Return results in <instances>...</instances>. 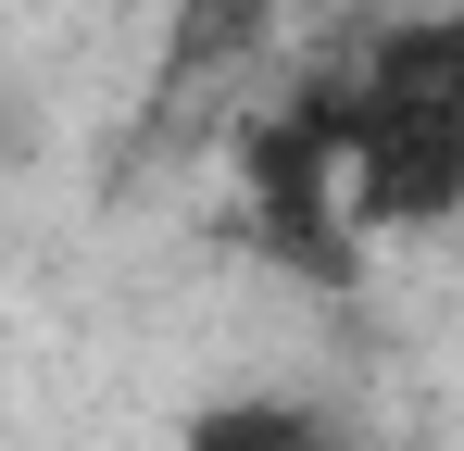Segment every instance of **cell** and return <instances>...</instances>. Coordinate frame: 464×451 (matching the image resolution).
I'll list each match as a JSON object with an SVG mask.
<instances>
[{
	"instance_id": "cell-1",
	"label": "cell",
	"mask_w": 464,
	"mask_h": 451,
	"mask_svg": "<svg viewBox=\"0 0 464 451\" xmlns=\"http://www.w3.org/2000/svg\"><path fill=\"white\" fill-rule=\"evenodd\" d=\"M339 214L352 238H414L464 214V113H364V139L339 150Z\"/></svg>"
},
{
	"instance_id": "cell-2",
	"label": "cell",
	"mask_w": 464,
	"mask_h": 451,
	"mask_svg": "<svg viewBox=\"0 0 464 451\" xmlns=\"http://www.w3.org/2000/svg\"><path fill=\"white\" fill-rule=\"evenodd\" d=\"M364 113H464V13H389L352 38Z\"/></svg>"
},
{
	"instance_id": "cell-3",
	"label": "cell",
	"mask_w": 464,
	"mask_h": 451,
	"mask_svg": "<svg viewBox=\"0 0 464 451\" xmlns=\"http://www.w3.org/2000/svg\"><path fill=\"white\" fill-rule=\"evenodd\" d=\"M238 238H251L276 276H302V289H364V238H352V214H339V188L238 201Z\"/></svg>"
},
{
	"instance_id": "cell-4",
	"label": "cell",
	"mask_w": 464,
	"mask_h": 451,
	"mask_svg": "<svg viewBox=\"0 0 464 451\" xmlns=\"http://www.w3.org/2000/svg\"><path fill=\"white\" fill-rule=\"evenodd\" d=\"M264 25H276V0H176V25H163V63H151V113H163V101H201V88H227V75L264 51Z\"/></svg>"
},
{
	"instance_id": "cell-5",
	"label": "cell",
	"mask_w": 464,
	"mask_h": 451,
	"mask_svg": "<svg viewBox=\"0 0 464 451\" xmlns=\"http://www.w3.org/2000/svg\"><path fill=\"white\" fill-rule=\"evenodd\" d=\"M188 451H339V427L314 401H214L188 414Z\"/></svg>"
},
{
	"instance_id": "cell-6",
	"label": "cell",
	"mask_w": 464,
	"mask_h": 451,
	"mask_svg": "<svg viewBox=\"0 0 464 451\" xmlns=\"http://www.w3.org/2000/svg\"><path fill=\"white\" fill-rule=\"evenodd\" d=\"M13 139H25V113H13V88H0V150H13Z\"/></svg>"
}]
</instances>
